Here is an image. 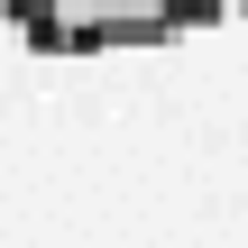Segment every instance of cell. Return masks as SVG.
Segmentation results:
<instances>
[{
  "mask_svg": "<svg viewBox=\"0 0 248 248\" xmlns=\"http://www.w3.org/2000/svg\"><path fill=\"white\" fill-rule=\"evenodd\" d=\"M46 46H138L175 28V0H9Z\"/></svg>",
  "mask_w": 248,
  "mask_h": 248,
  "instance_id": "6da1fadb",
  "label": "cell"
},
{
  "mask_svg": "<svg viewBox=\"0 0 248 248\" xmlns=\"http://www.w3.org/2000/svg\"><path fill=\"white\" fill-rule=\"evenodd\" d=\"M175 9H248V0H175Z\"/></svg>",
  "mask_w": 248,
  "mask_h": 248,
  "instance_id": "7a4b0ae2",
  "label": "cell"
}]
</instances>
